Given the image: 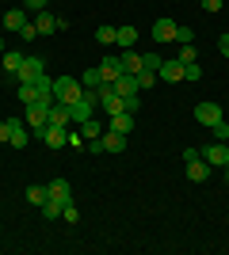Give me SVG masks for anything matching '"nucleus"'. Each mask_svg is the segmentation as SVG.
<instances>
[{"mask_svg":"<svg viewBox=\"0 0 229 255\" xmlns=\"http://www.w3.org/2000/svg\"><path fill=\"white\" fill-rule=\"evenodd\" d=\"M180 61H199V53H195V42H187V46H180Z\"/></svg>","mask_w":229,"mask_h":255,"instance_id":"31","label":"nucleus"},{"mask_svg":"<svg viewBox=\"0 0 229 255\" xmlns=\"http://www.w3.org/2000/svg\"><path fill=\"white\" fill-rule=\"evenodd\" d=\"M122 73H130V76H138L145 69V61H142V53H134V50H122Z\"/></svg>","mask_w":229,"mask_h":255,"instance_id":"12","label":"nucleus"},{"mask_svg":"<svg viewBox=\"0 0 229 255\" xmlns=\"http://www.w3.org/2000/svg\"><path fill=\"white\" fill-rule=\"evenodd\" d=\"M46 198H50V191H46V187H27V202H31V206H38V210H42Z\"/></svg>","mask_w":229,"mask_h":255,"instance_id":"26","label":"nucleus"},{"mask_svg":"<svg viewBox=\"0 0 229 255\" xmlns=\"http://www.w3.org/2000/svg\"><path fill=\"white\" fill-rule=\"evenodd\" d=\"M199 76H203L199 61H187V65H184V80H199Z\"/></svg>","mask_w":229,"mask_h":255,"instance_id":"32","label":"nucleus"},{"mask_svg":"<svg viewBox=\"0 0 229 255\" xmlns=\"http://www.w3.org/2000/svg\"><path fill=\"white\" fill-rule=\"evenodd\" d=\"M111 88H115V92H119L122 99H126V96H138V80H134L130 73H122V76H119V80H115Z\"/></svg>","mask_w":229,"mask_h":255,"instance_id":"18","label":"nucleus"},{"mask_svg":"<svg viewBox=\"0 0 229 255\" xmlns=\"http://www.w3.org/2000/svg\"><path fill=\"white\" fill-rule=\"evenodd\" d=\"M157 80H168V84L184 80V61H180V57H176V61H161V69H157Z\"/></svg>","mask_w":229,"mask_h":255,"instance_id":"7","label":"nucleus"},{"mask_svg":"<svg viewBox=\"0 0 229 255\" xmlns=\"http://www.w3.org/2000/svg\"><path fill=\"white\" fill-rule=\"evenodd\" d=\"M142 61H145V69H149V73H157V69H161V61H164V57H161V53H145Z\"/></svg>","mask_w":229,"mask_h":255,"instance_id":"33","label":"nucleus"},{"mask_svg":"<svg viewBox=\"0 0 229 255\" xmlns=\"http://www.w3.org/2000/svg\"><path fill=\"white\" fill-rule=\"evenodd\" d=\"M46 73V57H38V53H31V57H23V65H19V84H34L38 76Z\"/></svg>","mask_w":229,"mask_h":255,"instance_id":"2","label":"nucleus"},{"mask_svg":"<svg viewBox=\"0 0 229 255\" xmlns=\"http://www.w3.org/2000/svg\"><path fill=\"white\" fill-rule=\"evenodd\" d=\"M4 27H8L11 34H19L23 27H27V15H23V8H8V11H4Z\"/></svg>","mask_w":229,"mask_h":255,"instance_id":"14","label":"nucleus"},{"mask_svg":"<svg viewBox=\"0 0 229 255\" xmlns=\"http://www.w3.org/2000/svg\"><path fill=\"white\" fill-rule=\"evenodd\" d=\"M99 149H103V152H122V149H126V133H115V129H107V133L99 137Z\"/></svg>","mask_w":229,"mask_h":255,"instance_id":"10","label":"nucleus"},{"mask_svg":"<svg viewBox=\"0 0 229 255\" xmlns=\"http://www.w3.org/2000/svg\"><path fill=\"white\" fill-rule=\"evenodd\" d=\"M176 42H180V46L195 42V31H187V27H176Z\"/></svg>","mask_w":229,"mask_h":255,"instance_id":"34","label":"nucleus"},{"mask_svg":"<svg viewBox=\"0 0 229 255\" xmlns=\"http://www.w3.org/2000/svg\"><path fill=\"white\" fill-rule=\"evenodd\" d=\"M61 217H65V221H76V217H80V210H76L73 202H65V210H61Z\"/></svg>","mask_w":229,"mask_h":255,"instance_id":"37","label":"nucleus"},{"mask_svg":"<svg viewBox=\"0 0 229 255\" xmlns=\"http://www.w3.org/2000/svg\"><path fill=\"white\" fill-rule=\"evenodd\" d=\"M34 27H38V34H54L57 19L50 15V11H38V19H34Z\"/></svg>","mask_w":229,"mask_h":255,"instance_id":"21","label":"nucleus"},{"mask_svg":"<svg viewBox=\"0 0 229 255\" xmlns=\"http://www.w3.org/2000/svg\"><path fill=\"white\" fill-rule=\"evenodd\" d=\"M149 34L157 38V42H176V23H172V19H157Z\"/></svg>","mask_w":229,"mask_h":255,"instance_id":"9","label":"nucleus"},{"mask_svg":"<svg viewBox=\"0 0 229 255\" xmlns=\"http://www.w3.org/2000/svg\"><path fill=\"white\" fill-rule=\"evenodd\" d=\"M34 34H38V27H34V23H27V27H23V31H19V38H23V42H31Z\"/></svg>","mask_w":229,"mask_h":255,"instance_id":"38","label":"nucleus"},{"mask_svg":"<svg viewBox=\"0 0 229 255\" xmlns=\"http://www.w3.org/2000/svg\"><path fill=\"white\" fill-rule=\"evenodd\" d=\"M80 84H84V88H92V92H96V88H103V76H99V65L84 69V80H80Z\"/></svg>","mask_w":229,"mask_h":255,"instance_id":"24","label":"nucleus"},{"mask_svg":"<svg viewBox=\"0 0 229 255\" xmlns=\"http://www.w3.org/2000/svg\"><path fill=\"white\" fill-rule=\"evenodd\" d=\"M199 4H203L207 11H222V4H226V0H199Z\"/></svg>","mask_w":229,"mask_h":255,"instance_id":"41","label":"nucleus"},{"mask_svg":"<svg viewBox=\"0 0 229 255\" xmlns=\"http://www.w3.org/2000/svg\"><path fill=\"white\" fill-rule=\"evenodd\" d=\"M23 8L27 11H46V0H23Z\"/></svg>","mask_w":229,"mask_h":255,"instance_id":"39","label":"nucleus"},{"mask_svg":"<svg viewBox=\"0 0 229 255\" xmlns=\"http://www.w3.org/2000/svg\"><path fill=\"white\" fill-rule=\"evenodd\" d=\"M218 50H222V57H229V31L218 38Z\"/></svg>","mask_w":229,"mask_h":255,"instance_id":"42","label":"nucleus"},{"mask_svg":"<svg viewBox=\"0 0 229 255\" xmlns=\"http://www.w3.org/2000/svg\"><path fill=\"white\" fill-rule=\"evenodd\" d=\"M46 191H50V198H57V202H73V187H69L65 179H54V183H46Z\"/></svg>","mask_w":229,"mask_h":255,"instance_id":"15","label":"nucleus"},{"mask_svg":"<svg viewBox=\"0 0 229 255\" xmlns=\"http://www.w3.org/2000/svg\"><path fill=\"white\" fill-rule=\"evenodd\" d=\"M80 129H84V133H80V137H88V141H96V137H103V126H99V122H92V118H88V122H80Z\"/></svg>","mask_w":229,"mask_h":255,"instance_id":"29","label":"nucleus"},{"mask_svg":"<svg viewBox=\"0 0 229 255\" xmlns=\"http://www.w3.org/2000/svg\"><path fill=\"white\" fill-rule=\"evenodd\" d=\"M99 107H103L107 115H119V111H126V99H122L111 84H103V88H99Z\"/></svg>","mask_w":229,"mask_h":255,"instance_id":"4","label":"nucleus"},{"mask_svg":"<svg viewBox=\"0 0 229 255\" xmlns=\"http://www.w3.org/2000/svg\"><path fill=\"white\" fill-rule=\"evenodd\" d=\"M226 183H229V164H226Z\"/></svg>","mask_w":229,"mask_h":255,"instance_id":"44","label":"nucleus"},{"mask_svg":"<svg viewBox=\"0 0 229 255\" xmlns=\"http://www.w3.org/2000/svg\"><path fill=\"white\" fill-rule=\"evenodd\" d=\"M65 137H69V133H65L61 126H46V129H42V141L50 145V149H61V145H65Z\"/></svg>","mask_w":229,"mask_h":255,"instance_id":"17","label":"nucleus"},{"mask_svg":"<svg viewBox=\"0 0 229 255\" xmlns=\"http://www.w3.org/2000/svg\"><path fill=\"white\" fill-rule=\"evenodd\" d=\"M134 80H138V92H149V88L157 84V73H149V69H142V73L134 76Z\"/></svg>","mask_w":229,"mask_h":255,"instance_id":"30","label":"nucleus"},{"mask_svg":"<svg viewBox=\"0 0 229 255\" xmlns=\"http://www.w3.org/2000/svg\"><path fill=\"white\" fill-rule=\"evenodd\" d=\"M180 156H184V164H191V160H199V156H203V149H184Z\"/></svg>","mask_w":229,"mask_h":255,"instance_id":"40","label":"nucleus"},{"mask_svg":"<svg viewBox=\"0 0 229 255\" xmlns=\"http://www.w3.org/2000/svg\"><path fill=\"white\" fill-rule=\"evenodd\" d=\"M210 129H214V137H218V141H226V137H229V122H214Z\"/></svg>","mask_w":229,"mask_h":255,"instance_id":"36","label":"nucleus"},{"mask_svg":"<svg viewBox=\"0 0 229 255\" xmlns=\"http://www.w3.org/2000/svg\"><path fill=\"white\" fill-rule=\"evenodd\" d=\"M99 76H103V84H115L122 76V61L119 57H103V61H99Z\"/></svg>","mask_w":229,"mask_h":255,"instance_id":"8","label":"nucleus"},{"mask_svg":"<svg viewBox=\"0 0 229 255\" xmlns=\"http://www.w3.org/2000/svg\"><path fill=\"white\" fill-rule=\"evenodd\" d=\"M11 126H15V118H4V122H0V141H11Z\"/></svg>","mask_w":229,"mask_h":255,"instance_id":"35","label":"nucleus"},{"mask_svg":"<svg viewBox=\"0 0 229 255\" xmlns=\"http://www.w3.org/2000/svg\"><path fill=\"white\" fill-rule=\"evenodd\" d=\"M187 179H191V183H207V179H210V164H207L203 156L191 160V164H187Z\"/></svg>","mask_w":229,"mask_h":255,"instance_id":"13","label":"nucleus"},{"mask_svg":"<svg viewBox=\"0 0 229 255\" xmlns=\"http://www.w3.org/2000/svg\"><path fill=\"white\" fill-rule=\"evenodd\" d=\"M0 57H4V38H0Z\"/></svg>","mask_w":229,"mask_h":255,"instance_id":"43","label":"nucleus"},{"mask_svg":"<svg viewBox=\"0 0 229 255\" xmlns=\"http://www.w3.org/2000/svg\"><path fill=\"white\" fill-rule=\"evenodd\" d=\"M80 96H84V84H80L76 76H57V80H54V103L73 107Z\"/></svg>","mask_w":229,"mask_h":255,"instance_id":"1","label":"nucleus"},{"mask_svg":"<svg viewBox=\"0 0 229 255\" xmlns=\"http://www.w3.org/2000/svg\"><path fill=\"white\" fill-rule=\"evenodd\" d=\"M61 210H65V202H57V198H46V202H42V217H50V221L61 217Z\"/></svg>","mask_w":229,"mask_h":255,"instance_id":"27","label":"nucleus"},{"mask_svg":"<svg viewBox=\"0 0 229 255\" xmlns=\"http://www.w3.org/2000/svg\"><path fill=\"white\" fill-rule=\"evenodd\" d=\"M111 122H107V129H115V133H130L134 129V115L130 111H119V115H107Z\"/></svg>","mask_w":229,"mask_h":255,"instance_id":"11","label":"nucleus"},{"mask_svg":"<svg viewBox=\"0 0 229 255\" xmlns=\"http://www.w3.org/2000/svg\"><path fill=\"white\" fill-rule=\"evenodd\" d=\"M8 145H15V149H23V145H27V129H23L19 118H15V126H11V141H8Z\"/></svg>","mask_w":229,"mask_h":255,"instance_id":"28","label":"nucleus"},{"mask_svg":"<svg viewBox=\"0 0 229 255\" xmlns=\"http://www.w3.org/2000/svg\"><path fill=\"white\" fill-rule=\"evenodd\" d=\"M0 61H4V69H8L11 76L19 73V65H23V53H15V50H4V57H0Z\"/></svg>","mask_w":229,"mask_h":255,"instance_id":"22","label":"nucleus"},{"mask_svg":"<svg viewBox=\"0 0 229 255\" xmlns=\"http://www.w3.org/2000/svg\"><path fill=\"white\" fill-rule=\"evenodd\" d=\"M115 31H119V27H111V23L96 27V42H99V46H115Z\"/></svg>","mask_w":229,"mask_h":255,"instance_id":"23","label":"nucleus"},{"mask_svg":"<svg viewBox=\"0 0 229 255\" xmlns=\"http://www.w3.org/2000/svg\"><path fill=\"white\" fill-rule=\"evenodd\" d=\"M92 111H96V103H88L84 96L76 99L73 107H69V115H73V122H88V118H92Z\"/></svg>","mask_w":229,"mask_h":255,"instance_id":"16","label":"nucleus"},{"mask_svg":"<svg viewBox=\"0 0 229 255\" xmlns=\"http://www.w3.org/2000/svg\"><path fill=\"white\" fill-rule=\"evenodd\" d=\"M195 122H203V126H214V122H222V107L218 103H199L195 107Z\"/></svg>","mask_w":229,"mask_h":255,"instance_id":"6","label":"nucleus"},{"mask_svg":"<svg viewBox=\"0 0 229 255\" xmlns=\"http://www.w3.org/2000/svg\"><path fill=\"white\" fill-rule=\"evenodd\" d=\"M134 42H138V27H119V31H115V46L134 50Z\"/></svg>","mask_w":229,"mask_h":255,"instance_id":"20","label":"nucleus"},{"mask_svg":"<svg viewBox=\"0 0 229 255\" xmlns=\"http://www.w3.org/2000/svg\"><path fill=\"white\" fill-rule=\"evenodd\" d=\"M69 122H73V115H69L65 103H54V107H50V126H61V129H65Z\"/></svg>","mask_w":229,"mask_h":255,"instance_id":"19","label":"nucleus"},{"mask_svg":"<svg viewBox=\"0 0 229 255\" xmlns=\"http://www.w3.org/2000/svg\"><path fill=\"white\" fill-rule=\"evenodd\" d=\"M27 126L34 129V137H42V129L50 126V107L46 103H31L27 107Z\"/></svg>","mask_w":229,"mask_h":255,"instance_id":"3","label":"nucleus"},{"mask_svg":"<svg viewBox=\"0 0 229 255\" xmlns=\"http://www.w3.org/2000/svg\"><path fill=\"white\" fill-rule=\"evenodd\" d=\"M15 96L23 99V107H31V103H38V84H19V92Z\"/></svg>","mask_w":229,"mask_h":255,"instance_id":"25","label":"nucleus"},{"mask_svg":"<svg viewBox=\"0 0 229 255\" xmlns=\"http://www.w3.org/2000/svg\"><path fill=\"white\" fill-rule=\"evenodd\" d=\"M203 160H207L210 168H226V164H229V145H226V141L207 145V149H203Z\"/></svg>","mask_w":229,"mask_h":255,"instance_id":"5","label":"nucleus"}]
</instances>
